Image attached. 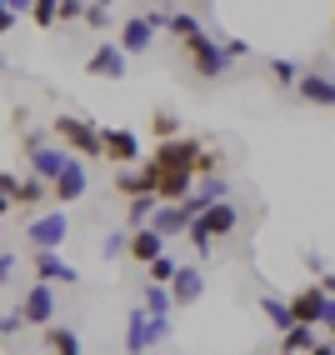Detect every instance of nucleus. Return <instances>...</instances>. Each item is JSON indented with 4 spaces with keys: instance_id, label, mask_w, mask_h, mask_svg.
<instances>
[{
    "instance_id": "a878e982",
    "label": "nucleus",
    "mask_w": 335,
    "mask_h": 355,
    "mask_svg": "<svg viewBox=\"0 0 335 355\" xmlns=\"http://www.w3.org/2000/svg\"><path fill=\"white\" fill-rule=\"evenodd\" d=\"M310 345H316V330H310V325H291L280 336V355H305Z\"/></svg>"
},
{
    "instance_id": "a18cd8bd",
    "label": "nucleus",
    "mask_w": 335,
    "mask_h": 355,
    "mask_svg": "<svg viewBox=\"0 0 335 355\" xmlns=\"http://www.w3.org/2000/svg\"><path fill=\"white\" fill-rule=\"evenodd\" d=\"M330 20H335V10H330Z\"/></svg>"
},
{
    "instance_id": "7c9ffc66",
    "label": "nucleus",
    "mask_w": 335,
    "mask_h": 355,
    "mask_svg": "<svg viewBox=\"0 0 335 355\" xmlns=\"http://www.w3.org/2000/svg\"><path fill=\"white\" fill-rule=\"evenodd\" d=\"M31 20H35L40 31H51V26H55V6H51V0H35V6H31Z\"/></svg>"
},
{
    "instance_id": "72a5a7b5",
    "label": "nucleus",
    "mask_w": 335,
    "mask_h": 355,
    "mask_svg": "<svg viewBox=\"0 0 335 355\" xmlns=\"http://www.w3.org/2000/svg\"><path fill=\"white\" fill-rule=\"evenodd\" d=\"M15 196H20V175H15V171H0V200L15 205Z\"/></svg>"
},
{
    "instance_id": "f257e3e1",
    "label": "nucleus",
    "mask_w": 335,
    "mask_h": 355,
    "mask_svg": "<svg viewBox=\"0 0 335 355\" xmlns=\"http://www.w3.org/2000/svg\"><path fill=\"white\" fill-rule=\"evenodd\" d=\"M235 225H241V210H235L230 200H221V205H210L200 220H190L185 241H190V250H196V255H210V250H215V241L235 235Z\"/></svg>"
},
{
    "instance_id": "7ed1b4c3",
    "label": "nucleus",
    "mask_w": 335,
    "mask_h": 355,
    "mask_svg": "<svg viewBox=\"0 0 335 355\" xmlns=\"http://www.w3.org/2000/svg\"><path fill=\"white\" fill-rule=\"evenodd\" d=\"M185 55H190V65H196V76H200V80H221L225 70L235 65V60L221 51V40H215L210 31L190 35V40H185Z\"/></svg>"
},
{
    "instance_id": "cd10ccee",
    "label": "nucleus",
    "mask_w": 335,
    "mask_h": 355,
    "mask_svg": "<svg viewBox=\"0 0 335 355\" xmlns=\"http://www.w3.org/2000/svg\"><path fill=\"white\" fill-rule=\"evenodd\" d=\"M151 130H155V140L165 146V140H180V115H171V110H155L151 115Z\"/></svg>"
},
{
    "instance_id": "6ab92c4d",
    "label": "nucleus",
    "mask_w": 335,
    "mask_h": 355,
    "mask_svg": "<svg viewBox=\"0 0 335 355\" xmlns=\"http://www.w3.org/2000/svg\"><path fill=\"white\" fill-rule=\"evenodd\" d=\"M115 191H121L126 200L155 196V171H151V165H135V171H115Z\"/></svg>"
},
{
    "instance_id": "0eeeda50",
    "label": "nucleus",
    "mask_w": 335,
    "mask_h": 355,
    "mask_svg": "<svg viewBox=\"0 0 335 355\" xmlns=\"http://www.w3.org/2000/svg\"><path fill=\"white\" fill-rule=\"evenodd\" d=\"M101 155H105V160H115L121 171H135V165H140V135H135V130H126V125L101 130Z\"/></svg>"
},
{
    "instance_id": "b1692460",
    "label": "nucleus",
    "mask_w": 335,
    "mask_h": 355,
    "mask_svg": "<svg viewBox=\"0 0 335 355\" xmlns=\"http://www.w3.org/2000/svg\"><path fill=\"white\" fill-rule=\"evenodd\" d=\"M155 210H160V200H155V196H140V200H126V225H130V230H146Z\"/></svg>"
},
{
    "instance_id": "6e6552de",
    "label": "nucleus",
    "mask_w": 335,
    "mask_h": 355,
    "mask_svg": "<svg viewBox=\"0 0 335 355\" xmlns=\"http://www.w3.org/2000/svg\"><path fill=\"white\" fill-rule=\"evenodd\" d=\"M55 311H60V305H55V291L51 286H31L26 295H20V305H15V315H20V325H55Z\"/></svg>"
},
{
    "instance_id": "f704fd0d",
    "label": "nucleus",
    "mask_w": 335,
    "mask_h": 355,
    "mask_svg": "<svg viewBox=\"0 0 335 355\" xmlns=\"http://www.w3.org/2000/svg\"><path fill=\"white\" fill-rule=\"evenodd\" d=\"M15 20H20V10L10 6V0H0V35H10V31H15Z\"/></svg>"
},
{
    "instance_id": "bb28decb",
    "label": "nucleus",
    "mask_w": 335,
    "mask_h": 355,
    "mask_svg": "<svg viewBox=\"0 0 335 355\" xmlns=\"http://www.w3.org/2000/svg\"><path fill=\"white\" fill-rule=\"evenodd\" d=\"M260 311H266V320L280 330V336H285V330H291L295 320H291V305H285L280 295H260Z\"/></svg>"
},
{
    "instance_id": "a211bd4d",
    "label": "nucleus",
    "mask_w": 335,
    "mask_h": 355,
    "mask_svg": "<svg viewBox=\"0 0 335 355\" xmlns=\"http://www.w3.org/2000/svg\"><path fill=\"white\" fill-rule=\"evenodd\" d=\"M221 200H225V180L215 175V180H205V185H196V191H190V196L180 200V210H185L190 220H200L205 210H210V205H221Z\"/></svg>"
},
{
    "instance_id": "4be33fe9",
    "label": "nucleus",
    "mask_w": 335,
    "mask_h": 355,
    "mask_svg": "<svg viewBox=\"0 0 335 355\" xmlns=\"http://www.w3.org/2000/svg\"><path fill=\"white\" fill-rule=\"evenodd\" d=\"M45 350H51V355H85L80 336L70 325H45Z\"/></svg>"
},
{
    "instance_id": "dca6fc26",
    "label": "nucleus",
    "mask_w": 335,
    "mask_h": 355,
    "mask_svg": "<svg viewBox=\"0 0 335 355\" xmlns=\"http://www.w3.org/2000/svg\"><path fill=\"white\" fill-rule=\"evenodd\" d=\"M85 70H90V76H101V80H121V76H126V55L115 51V40H101V45L90 51Z\"/></svg>"
},
{
    "instance_id": "393cba45",
    "label": "nucleus",
    "mask_w": 335,
    "mask_h": 355,
    "mask_svg": "<svg viewBox=\"0 0 335 355\" xmlns=\"http://www.w3.org/2000/svg\"><path fill=\"white\" fill-rule=\"evenodd\" d=\"M45 200H51V185H45V180H35V175L20 180V196H15L20 210H35V205H45Z\"/></svg>"
},
{
    "instance_id": "4c0bfd02",
    "label": "nucleus",
    "mask_w": 335,
    "mask_h": 355,
    "mask_svg": "<svg viewBox=\"0 0 335 355\" xmlns=\"http://www.w3.org/2000/svg\"><path fill=\"white\" fill-rule=\"evenodd\" d=\"M85 6H76V0H65V6H55V20H80Z\"/></svg>"
},
{
    "instance_id": "aec40b11",
    "label": "nucleus",
    "mask_w": 335,
    "mask_h": 355,
    "mask_svg": "<svg viewBox=\"0 0 335 355\" xmlns=\"http://www.w3.org/2000/svg\"><path fill=\"white\" fill-rule=\"evenodd\" d=\"M126 255L135 260V266H151V260H160L165 255V241L146 225V230H130V241H126Z\"/></svg>"
},
{
    "instance_id": "f3484780",
    "label": "nucleus",
    "mask_w": 335,
    "mask_h": 355,
    "mask_svg": "<svg viewBox=\"0 0 335 355\" xmlns=\"http://www.w3.org/2000/svg\"><path fill=\"white\" fill-rule=\"evenodd\" d=\"M295 96H300V101H310V105H335V80L325 76V70H300Z\"/></svg>"
},
{
    "instance_id": "9d476101",
    "label": "nucleus",
    "mask_w": 335,
    "mask_h": 355,
    "mask_svg": "<svg viewBox=\"0 0 335 355\" xmlns=\"http://www.w3.org/2000/svg\"><path fill=\"white\" fill-rule=\"evenodd\" d=\"M285 305H291V320H295V325H310V330H316V325L325 320L330 295H325L320 286H305V291H295V295H285Z\"/></svg>"
},
{
    "instance_id": "9b49d317",
    "label": "nucleus",
    "mask_w": 335,
    "mask_h": 355,
    "mask_svg": "<svg viewBox=\"0 0 335 355\" xmlns=\"http://www.w3.org/2000/svg\"><path fill=\"white\" fill-rule=\"evenodd\" d=\"M85 191H90V175H85V165L70 155V160L60 165V175L51 180V196H55V200H60V210H65V205H76Z\"/></svg>"
},
{
    "instance_id": "4468645a",
    "label": "nucleus",
    "mask_w": 335,
    "mask_h": 355,
    "mask_svg": "<svg viewBox=\"0 0 335 355\" xmlns=\"http://www.w3.org/2000/svg\"><path fill=\"white\" fill-rule=\"evenodd\" d=\"M151 45H155V26H151L146 15H130L126 26H121V35H115V51H121L126 60L130 55H146Z\"/></svg>"
},
{
    "instance_id": "c85d7f7f",
    "label": "nucleus",
    "mask_w": 335,
    "mask_h": 355,
    "mask_svg": "<svg viewBox=\"0 0 335 355\" xmlns=\"http://www.w3.org/2000/svg\"><path fill=\"white\" fill-rule=\"evenodd\" d=\"M270 80H275L280 90H295V80H300V65H295V60H270Z\"/></svg>"
},
{
    "instance_id": "c03bdc74",
    "label": "nucleus",
    "mask_w": 335,
    "mask_h": 355,
    "mask_svg": "<svg viewBox=\"0 0 335 355\" xmlns=\"http://www.w3.org/2000/svg\"><path fill=\"white\" fill-rule=\"evenodd\" d=\"M0 216H10V200H0Z\"/></svg>"
},
{
    "instance_id": "2eb2a0df",
    "label": "nucleus",
    "mask_w": 335,
    "mask_h": 355,
    "mask_svg": "<svg viewBox=\"0 0 335 355\" xmlns=\"http://www.w3.org/2000/svg\"><path fill=\"white\" fill-rule=\"evenodd\" d=\"M151 171H155V165H151ZM190 191H196V175H185V171H155V200L160 205H180Z\"/></svg>"
},
{
    "instance_id": "20e7f679",
    "label": "nucleus",
    "mask_w": 335,
    "mask_h": 355,
    "mask_svg": "<svg viewBox=\"0 0 335 355\" xmlns=\"http://www.w3.org/2000/svg\"><path fill=\"white\" fill-rule=\"evenodd\" d=\"M165 340H171V320H151L140 305L126 315V350H130V355H146V350H155V345H165Z\"/></svg>"
},
{
    "instance_id": "a19ab883",
    "label": "nucleus",
    "mask_w": 335,
    "mask_h": 355,
    "mask_svg": "<svg viewBox=\"0 0 335 355\" xmlns=\"http://www.w3.org/2000/svg\"><path fill=\"white\" fill-rule=\"evenodd\" d=\"M305 355H335V340H316V345H310Z\"/></svg>"
},
{
    "instance_id": "f8f14e48",
    "label": "nucleus",
    "mask_w": 335,
    "mask_h": 355,
    "mask_svg": "<svg viewBox=\"0 0 335 355\" xmlns=\"http://www.w3.org/2000/svg\"><path fill=\"white\" fill-rule=\"evenodd\" d=\"M35 286H51V291L55 286H80V270L60 250H45V255H35Z\"/></svg>"
},
{
    "instance_id": "1a4fd4ad",
    "label": "nucleus",
    "mask_w": 335,
    "mask_h": 355,
    "mask_svg": "<svg viewBox=\"0 0 335 355\" xmlns=\"http://www.w3.org/2000/svg\"><path fill=\"white\" fill-rule=\"evenodd\" d=\"M26 160H31V175L51 185V180L60 175V165H65L70 155H65L60 146H51V140H40V135H31V140H26Z\"/></svg>"
},
{
    "instance_id": "e433bc0d",
    "label": "nucleus",
    "mask_w": 335,
    "mask_h": 355,
    "mask_svg": "<svg viewBox=\"0 0 335 355\" xmlns=\"http://www.w3.org/2000/svg\"><path fill=\"white\" fill-rule=\"evenodd\" d=\"M221 165H225V160H221V155H215V150H205V155H200V165H196V171H200V175H210V180H215V175H221Z\"/></svg>"
},
{
    "instance_id": "49530a36",
    "label": "nucleus",
    "mask_w": 335,
    "mask_h": 355,
    "mask_svg": "<svg viewBox=\"0 0 335 355\" xmlns=\"http://www.w3.org/2000/svg\"><path fill=\"white\" fill-rule=\"evenodd\" d=\"M0 65H6V60H0Z\"/></svg>"
},
{
    "instance_id": "79ce46f5",
    "label": "nucleus",
    "mask_w": 335,
    "mask_h": 355,
    "mask_svg": "<svg viewBox=\"0 0 335 355\" xmlns=\"http://www.w3.org/2000/svg\"><path fill=\"white\" fill-rule=\"evenodd\" d=\"M10 270H15V260H10V255H0V286L10 280Z\"/></svg>"
},
{
    "instance_id": "423d86ee",
    "label": "nucleus",
    "mask_w": 335,
    "mask_h": 355,
    "mask_svg": "<svg viewBox=\"0 0 335 355\" xmlns=\"http://www.w3.org/2000/svg\"><path fill=\"white\" fill-rule=\"evenodd\" d=\"M65 235H70L65 210H45V216H35V220L26 225V241L35 245V255H45V250H60V245H65Z\"/></svg>"
},
{
    "instance_id": "f03ea898",
    "label": "nucleus",
    "mask_w": 335,
    "mask_h": 355,
    "mask_svg": "<svg viewBox=\"0 0 335 355\" xmlns=\"http://www.w3.org/2000/svg\"><path fill=\"white\" fill-rule=\"evenodd\" d=\"M55 146L65 150V155H101V125H90L85 115H55Z\"/></svg>"
},
{
    "instance_id": "5701e85b",
    "label": "nucleus",
    "mask_w": 335,
    "mask_h": 355,
    "mask_svg": "<svg viewBox=\"0 0 335 355\" xmlns=\"http://www.w3.org/2000/svg\"><path fill=\"white\" fill-rule=\"evenodd\" d=\"M151 320H171L175 315V305H171V291L165 286H146V305H140Z\"/></svg>"
},
{
    "instance_id": "ddd939ff",
    "label": "nucleus",
    "mask_w": 335,
    "mask_h": 355,
    "mask_svg": "<svg viewBox=\"0 0 335 355\" xmlns=\"http://www.w3.org/2000/svg\"><path fill=\"white\" fill-rule=\"evenodd\" d=\"M165 291H171V305H175V311H190V305H200V295H205V270H200V266H180L175 280H171Z\"/></svg>"
},
{
    "instance_id": "473e14b6",
    "label": "nucleus",
    "mask_w": 335,
    "mask_h": 355,
    "mask_svg": "<svg viewBox=\"0 0 335 355\" xmlns=\"http://www.w3.org/2000/svg\"><path fill=\"white\" fill-rule=\"evenodd\" d=\"M126 241H130V230H110V235H105V245H101V250H105V255L115 260V255H126Z\"/></svg>"
},
{
    "instance_id": "412c9836",
    "label": "nucleus",
    "mask_w": 335,
    "mask_h": 355,
    "mask_svg": "<svg viewBox=\"0 0 335 355\" xmlns=\"http://www.w3.org/2000/svg\"><path fill=\"white\" fill-rule=\"evenodd\" d=\"M151 230L160 235V241H171V235H185L190 230V216H185L180 205H160L155 216H151Z\"/></svg>"
},
{
    "instance_id": "37998d69",
    "label": "nucleus",
    "mask_w": 335,
    "mask_h": 355,
    "mask_svg": "<svg viewBox=\"0 0 335 355\" xmlns=\"http://www.w3.org/2000/svg\"><path fill=\"white\" fill-rule=\"evenodd\" d=\"M320 325H325V330H330V336H335V300L325 305V320H320Z\"/></svg>"
},
{
    "instance_id": "39448f33",
    "label": "nucleus",
    "mask_w": 335,
    "mask_h": 355,
    "mask_svg": "<svg viewBox=\"0 0 335 355\" xmlns=\"http://www.w3.org/2000/svg\"><path fill=\"white\" fill-rule=\"evenodd\" d=\"M205 146L196 135H180V140H165V146L151 150V165L155 171H185V175H196V165H200Z\"/></svg>"
},
{
    "instance_id": "c9c22d12",
    "label": "nucleus",
    "mask_w": 335,
    "mask_h": 355,
    "mask_svg": "<svg viewBox=\"0 0 335 355\" xmlns=\"http://www.w3.org/2000/svg\"><path fill=\"white\" fill-rule=\"evenodd\" d=\"M20 330H26V325H20V315H15V311H0V336L10 340V336H20Z\"/></svg>"
},
{
    "instance_id": "ea45409f",
    "label": "nucleus",
    "mask_w": 335,
    "mask_h": 355,
    "mask_svg": "<svg viewBox=\"0 0 335 355\" xmlns=\"http://www.w3.org/2000/svg\"><path fill=\"white\" fill-rule=\"evenodd\" d=\"M316 286H320V291H325V295H330V300H335V270H325V275H320V280H316Z\"/></svg>"
},
{
    "instance_id": "2f4dec72",
    "label": "nucleus",
    "mask_w": 335,
    "mask_h": 355,
    "mask_svg": "<svg viewBox=\"0 0 335 355\" xmlns=\"http://www.w3.org/2000/svg\"><path fill=\"white\" fill-rule=\"evenodd\" d=\"M80 20H85L90 31H105V26H110V10H105V6H85V15H80Z\"/></svg>"
},
{
    "instance_id": "58836bf2",
    "label": "nucleus",
    "mask_w": 335,
    "mask_h": 355,
    "mask_svg": "<svg viewBox=\"0 0 335 355\" xmlns=\"http://www.w3.org/2000/svg\"><path fill=\"white\" fill-rule=\"evenodd\" d=\"M305 266L316 270V275H325V260H320V250H305Z\"/></svg>"
},
{
    "instance_id": "c756f323",
    "label": "nucleus",
    "mask_w": 335,
    "mask_h": 355,
    "mask_svg": "<svg viewBox=\"0 0 335 355\" xmlns=\"http://www.w3.org/2000/svg\"><path fill=\"white\" fill-rule=\"evenodd\" d=\"M151 286H171L175 280V270H180V260H171V255H160V260H151Z\"/></svg>"
}]
</instances>
